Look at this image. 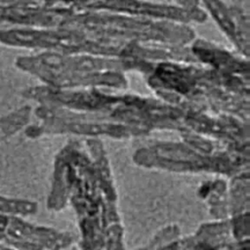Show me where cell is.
<instances>
[{"label":"cell","instance_id":"6da1fadb","mask_svg":"<svg viewBox=\"0 0 250 250\" xmlns=\"http://www.w3.org/2000/svg\"><path fill=\"white\" fill-rule=\"evenodd\" d=\"M29 117V108L23 107L0 117V140L13 135L23 126Z\"/></svg>","mask_w":250,"mask_h":250}]
</instances>
